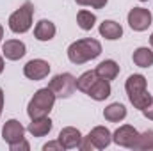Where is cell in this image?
Listing matches in <instances>:
<instances>
[{
  "mask_svg": "<svg viewBox=\"0 0 153 151\" xmlns=\"http://www.w3.org/2000/svg\"><path fill=\"white\" fill-rule=\"evenodd\" d=\"M100 53H102V44L93 38L78 39L68 46V59L73 64H85L87 61L96 59Z\"/></svg>",
  "mask_w": 153,
  "mask_h": 151,
  "instance_id": "obj_1",
  "label": "cell"
},
{
  "mask_svg": "<svg viewBox=\"0 0 153 151\" xmlns=\"http://www.w3.org/2000/svg\"><path fill=\"white\" fill-rule=\"evenodd\" d=\"M125 91H126V96L130 100V103L143 110L148 101L152 100V94L148 93V85H146V78L143 75H130L125 82Z\"/></svg>",
  "mask_w": 153,
  "mask_h": 151,
  "instance_id": "obj_2",
  "label": "cell"
},
{
  "mask_svg": "<svg viewBox=\"0 0 153 151\" xmlns=\"http://www.w3.org/2000/svg\"><path fill=\"white\" fill-rule=\"evenodd\" d=\"M55 94L52 93L50 87H43L36 91V94L30 98L29 105H27V114L30 119H38V117H45L52 112L53 103H55Z\"/></svg>",
  "mask_w": 153,
  "mask_h": 151,
  "instance_id": "obj_3",
  "label": "cell"
},
{
  "mask_svg": "<svg viewBox=\"0 0 153 151\" xmlns=\"http://www.w3.org/2000/svg\"><path fill=\"white\" fill-rule=\"evenodd\" d=\"M32 18H34V5L32 2H23L11 16H9V29L14 34H25L32 27Z\"/></svg>",
  "mask_w": 153,
  "mask_h": 151,
  "instance_id": "obj_4",
  "label": "cell"
},
{
  "mask_svg": "<svg viewBox=\"0 0 153 151\" xmlns=\"http://www.w3.org/2000/svg\"><path fill=\"white\" fill-rule=\"evenodd\" d=\"M76 78L71 73H61V75H55L48 87L52 89V93L55 94V98H70L76 89Z\"/></svg>",
  "mask_w": 153,
  "mask_h": 151,
  "instance_id": "obj_5",
  "label": "cell"
},
{
  "mask_svg": "<svg viewBox=\"0 0 153 151\" xmlns=\"http://www.w3.org/2000/svg\"><path fill=\"white\" fill-rule=\"evenodd\" d=\"M126 20H128V25H130L132 30H135V32H144V30L152 25L153 16H152V13H150L148 9H144V7H134V9H130Z\"/></svg>",
  "mask_w": 153,
  "mask_h": 151,
  "instance_id": "obj_6",
  "label": "cell"
},
{
  "mask_svg": "<svg viewBox=\"0 0 153 151\" xmlns=\"http://www.w3.org/2000/svg\"><path fill=\"white\" fill-rule=\"evenodd\" d=\"M48 73H50V62L45 59H32L23 66V75L34 82L46 78Z\"/></svg>",
  "mask_w": 153,
  "mask_h": 151,
  "instance_id": "obj_7",
  "label": "cell"
},
{
  "mask_svg": "<svg viewBox=\"0 0 153 151\" xmlns=\"http://www.w3.org/2000/svg\"><path fill=\"white\" fill-rule=\"evenodd\" d=\"M2 139L7 144H14L20 142L22 139H25V128L18 119H9L5 121L4 128H2Z\"/></svg>",
  "mask_w": 153,
  "mask_h": 151,
  "instance_id": "obj_8",
  "label": "cell"
},
{
  "mask_svg": "<svg viewBox=\"0 0 153 151\" xmlns=\"http://www.w3.org/2000/svg\"><path fill=\"white\" fill-rule=\"evenodd\" d=\"M137 137H139V132H137L134 126L123 124V126H119L114 133H112V142H116V144L121 146V148L132 150V146H134V142L137 141Z\"/></svg>",
  "mask_w": 153,
  "mask_h": 151,
  "instance_id": "obj_9",
  "label": "cell"
},
{
  "mask_svg": "<svg viewBox=\"0 0 153 151\" xmlns=\"http://www.w3.org/2000/svg\"><path fill=\"white\" fill-rule=\"evenodd\" d=\"M57 141L62 144L64 150H75V148L80 146V142H82V133H80V130L75 128V126H66V128H62L59 132Z\"/></svg>",
  "mask_w": 153,
  "mask_h": 151,
  "instance_id": "obj_10",
  "label": "cell"
},
{
  "mask_svg": "<svg viewBox=\"0 0 153 151\" xmlns=\"http://www.w3.org/2000/svg\"><path fill=\"white\" fill-rule=\"evenodd\" d=\"M27 53V46L20 39H7L2 44V55L7 61H20Z\"/></svg>",
  "mask_w": 153,
  "mask_h": 151,
  "instance_id": "obj_11",
  "label": "cell"
},
{
  "mask_svg": "<svg viewBox=\"0 0 153 151\" xmlns=\"http://www.w3.org/2000/svg\"><path fill=\"white\" fill-rule=\"evenodd\" d=\"M87 137L91 139L94 150H105V148H109L111 142H112V133H111V130L105 128V126H94V128L89 132Z\"/></svg>",
  "mask_w": 153,
  "mask_h": 151,
  "instance_id": "obj_12",
  "label": "cell"
},
{
  "mask_svg": "<svg viewBox=\"0 0 153 151\" xmlns=\"http://www.w3.org/2000/svg\"><path fill=\"white\" fill-rule=\"evenodd\" d=\"M53 128V123L48 115L45 117H38V119H30L29 126H27V132L32 135V137H45L52 132Z\"/></svg>",
  "mask_w": 153,
  "mask_h": 151,
  "instance_id": "obj_13",
  "label": "cell"
},
{
  "mask_svg": "<svg viewBox=\"0 0 153 151\" xmlns=\"http://www.w3.org/2000/svg\"><path fill=\"white\" fill-rule=\"evenodd\" d=\"M111 82L109 80H103V78H98L93 85H91V89L87 91V96L89 98H93L94 101H103V100H107L109 96H111Z\"/></svg>",
  "mask_w": 153,
  "mask_h": 151,
  "instance_id": "obj_14",
  "label": "cell"
},
{
  "mask_svg": "<svg viewBox=\"0 0 153 151\" xmlns=\"http://www.w3.org/2000/svg\"><path fill=\"white\" fill-rule=\"evenodd\" d=\"M55 32H57L55 23L50 21V20H39L36 23V27H34V38L38 41H43V43L45 41H52L55 38Z\"/></svg>",
  "mask_w": 153,
  "mask_h": 151,
  "instance_id": "obj_15",
  "label": "cell"
},
{
  "mask_svg": "<svg viewBox=\"0 0 153 151\" xmlns=\"http://www.w3.org/2000/svg\"><path fill=\"white\" fill-rule=\"evenodd\" d=\"M100 36L105 39H109V41H116V39H119L123 36V27L114 21V20H103L102 23H100Z\"/></svg>",
  "mask_w": 153,
  "mask_h": 151,
  "instance_id": "obj_16",
  "label": "cell"
},
{
  "mask_svg": "<svg viewBox=\"0 0 153 151\" xmlns=\"http://www.w3.org/2000/svg\"><path fill=\"white\" fill-rule=\"evenodd\" d=\"M96 75L98 78H103V80H114L116 76L119 75V64L112 61V59H107V61H102L98 66H96Z\"/></svg>",
  "mask_w": 153,
  "mask_h": 151,
  "instance_id": "obj_17",
  "label": "cell"
},
{
  "mask_svg": "<svg viewBox=\"0 0 153 151\" xmlns=\"http://www.w3.org/2000/svg\"><path fill=\"white\" fill-rule=\"evenodd\" d=\"M134 64L139 68H150L153 66V50L148 46H139L137 50H134L132 53Z\"/></svg>",
  "mask_w": 153,
  "mask_h": 151,
  "instance_id": "obj_18",
  "label": "cell"
},
{
  "mask_svg": "<svg viewBox=\"0 0 153 151\" xmlns=\"http://www.w3.org/2000/svg\"><path fill=\"white\" fill-rule=\"evenodd\" d=\"M103 117L111 123H119L126 117V107L123 103H111L105 107L103 110Z\"/></svg>",
  "mask_w": 153,
  "mask_h": 151,
  "instance_id": "obj_19",
  "label": "cell"
},
{
  "mask_svg": "<svg viewBox=\"0 0 153 151\" xmlns=\"http://www.w3.org/2000/svg\"><path fill=\"white\" fill-rule=\"evenodd\" d=\"M132 150L137 151H153V130H146L143 133H139L137 141L134 142Z\"/></svg>",
  "mask_w": 153,
  "mask_h": 151,
  "instance_id": "obj_20",
  "label": "cell"
},
{
  "mask_svg": "<svg viewBox=\"0 0 153 151\" xmlns=\"http://www.w3.org/2000/svg\"><path fill=\"white\" fill-rule=\"evenodd\" d=\"M96 80H98V75H96V71H94V70H93V71H85V73H82V75L76 78V82H75L76 89L87 94V91L91 89V85H93Z\"/></svg>",
  "mask_w": 153,
  "mask_h": 151,
  "instance_id": "obj_21",
  "label": "cell"
},
{
  "mask_svg": "<svg viewBox=\"0 0 153 151\" xmlns=\"http://www.w3.org/2000/svg\"><path fill=\"white\" fill-rule=\"evenodd\" d=\"M76 23H78V27H80L82 30H91V29L94 27V23H96V14L91 13V11L82 9V11H78V14H76Z\"/></svg>",
  "mask_w": 153,
  "mask_h": 151,
  "instance_id": "obj_22",
  "label": "cell"
},
{
  "mask_svg": "<svg viewBox=\"0 0 153 151\" xmlns=\"http://www.w3.org/2000/svg\"><path fill=\"white\" fill-rule=\"evenodd\" d=\"M109 0H76L78 5H85V7H93V9H103L107 5Z\"/></svg>",
  "mask_w": 153,
  "mask_h": 151,
  "instance_id": "obj_23",
  "label": "cell"
},
{
  "mask_svg": "<svg viewBox=\"0 0 153 151\" xmlns=\"http://www.w3.org/2000/svg\"><path fill=\"white\" fill-rule=\"evenodd\" d=\"M9 150H11V151H29V150H30V144H29L25 139H22L20 142L9 144Z\"/></svg>",
  "mask_w": 153,
  "mask_h": 151,
  "instance_id": "obj_24",
  "label": "cell"
},
{
  "mask_svg": "<svg viewBox=\"0 0 153 151\" xmlns=\"http://www.w3.org/2000/svg\"><path fill=\"white\" fill-rule=\"evenodd\" d=\"M43 151H64V148L59 141H50L43 146Z\"/></svg>",
  "mask_w": 153,
  "mask_h": 151,
  "instance_id": "obj_25",
  "label": "cell"
},
{
  "mask_svg": "<svg viewBox=\"0 0 153 151\" xmlns=\"http://www.w3.org/2000/svg\"><path fill=\"white\" fill-rule=\"evenodd\" d=\"M143 112V115L146 117V119H150V121H153V96H152V100L148 101V105L141 110Z\"/></svg>",
  "mask_w": 153,
  "mask_h": 151,
  "instance_id": "obj_26",
  "label": "cell"
},
{
  "mask_svg": "<svg viewBox=\"0 0 153 151\" xmlns=\"http://www.w3.org/2000/svg\"><path fill=\"white\" fill-rule=\"evenodd\" d=\"M78 148H80L82 151H93L94 150V146H93V142H91L89 137H82V142H80Z\"/></svg>",
  "mask_w": 153,
  "mask_h": 151,
  "instance_id": "obj_27",
  "label": "cell"
},
{
  "mask_svg": "<svg viewBox=\"0 0 153 151\" xmlns=\"http://www.w3.org/2000/svg\"><path fill=\"white\" fill-rule=\"evenodd\" d=\"M2 109H4V91L0 87V115H2Z\"/></svg>",
  "mask_w": 153,
  "mask_h": 151,
  "instance_id": "obj_28",
  "label": "cell"
},
{
  "mask_svg": "<svg viewBox=\"0 0 153 151\" xmlns=\"http://www.w3.org/2000/svg\"><path fill=\"white\" fill-rule=\"evenodd\" d=\"M4 68H5V64H4V55H0V75H2Z\"/></svg>",
  "mask_w": 153,
  "mask_h": 151,
  "instance_id": "obj_29",
  "label": "cell"
},
{
  "mask_svg": "<svg viewBox=\"0 0 153 151\" xmlns=\"http://www.w3.org/2000/svg\"><path fill=\"white\" fill-rule=\"evenodd\" d=\"M2 38H4V27L0 25V43H2Z\"/></svg>",
  "mask_w": 153,
  "mask_h": 151,
  "instance_id": "obj_30",
  "label": "cell"
},
{
  "mask_svg": "<svg viewBox=\"0 0 153 151\" xmlns=\"http://www.w3.org/2000/svg\"><path fill=\"white\" fill-rule=\"evenodd\" d=\"M150 44H152V48H153V34L150 36Z\"/></svg>",
  "mask_w": 153,
  "mask_h": 151,
  "instance_id": "obj_31",
  "label": "cell"
},
{
  "mask_svg": "<svg viewBox=\"0 0 153 151\" xmlns=\"http://www.w3.org/2000/svg\"><path fill=\"white\" fill-rule=\"evenodd\" d=\"M139 2H148V0H139Z\"/></svg>",
  "mask_w": 153,
  "mask_h": 151,
  "instance_id": "obj_32",
  "label": "cell"
}]
</instances>
